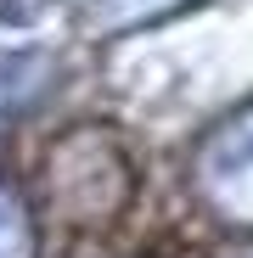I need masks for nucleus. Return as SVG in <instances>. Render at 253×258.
<instances>
[{
	"label": "nucleus",
	"instance_id": "1",
	"mask_svg": "<svg viewBox=\"0 0 253 258\" xmlns=\"http://www.w3.org/2000/svg\"><path fill=\"white\" fill-rule=\"evenodd\" d=\"M197 191L231 225H253V107L225 118L197 152Z\"/></svg>",
	"mask_w": 253,
	"mask_h": 258
},
{
	"label": "nucleus",
	"instance_id": "2",
	"mask_svg": "<svg viewBox=\"0 0 253 258\" xmlns=\"http://www.w3.org/2000/svg\"><path fill=\"white\" fill-rule=\"evenodd\" d=\"M0 258H34V225L6 185H0Z\"/></svg>",
	"mask_w": 253,
	"mask_h": 258
},
{
	"label": "nucleus",
	"instance_id": "3",
	"mask_svg": "<svg viewBox=\"0 0 253 258\" xmlns=\"http://www.w3.org/2000/svg\"><path fill=\"white\" fill-rule=\"evenodd\" d=\"M175 6H186V0H102V17H113V23H146V17L175 12Z\"/></svg>",
	"mask_w": 253,
	"mask_h": 258
},
{
	"label": "nucleus",
	"instance_id": "4",
	"mask_svg": "<svg viewBox=\"0 0 253 258\" xmlns=\"http://www.w3.org/2000/svg\"><path fill=\"white\" fill-rule=\"evenodd\" d=\"M0 107H6V68H0Z\"/></svg>",
	"mask_w": 253,
	"mask_h": 258
}]
</instances>
